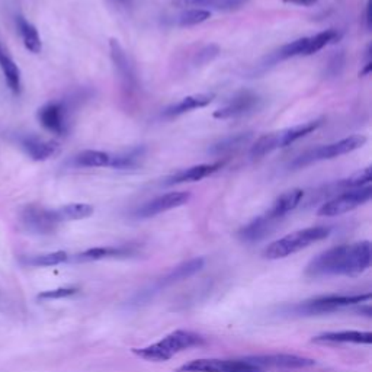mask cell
<instances>
[{
    "label": "cell",
    "instance_id": "obj_1",
    "mask_svg": "<svg viewBox=\"0 0 372 372\" xmlns=\"http://www.w3.org/2000/svg\"><path fill=\"white\" fill-rule=\"evenodd\" d=\"M372 250L368 240L354 245H342L332 248L316 256L307 267L312 278L321 276H357L371 267Z\"/></svg>",
    "mask_w": 372,
    "mask_h": 372
},
{
    "label": "cell",
    "instance_id": "obj_2",
    "mask_svg": "<svg viewBox=\"0 0 372 372\" xmlns=\"http://www.w3.org/2000/svg\"><path fill=\"white\" fill-rule=\"evenodd\" d=\"M204 343V338L198 333L191 331H174L170 335L165 336L162 340L153 343L146 347H134L133 354L146 359L155 362L169 361L172 357L185 351V349L200 346Z\"/></svg>",
    "mask_w": 372,
    "mask_h": 372
},
{
    "label": "cell",
    "instance_id": "obj_3",
    "mask_svg": "<svg viewBox=\"0 0 372 372\" xmlns=\"http://www.w3.org/2000/svg\"><path fill=\"white\" fill-rule=\"evenodd\" d=\"M331 231L332 229L326 227V226L309 227V229L294 231L286 237L276 240V242L271 243L265 249L264 256L271 260L288 257L317 242H321V240H324L326 237H329Z\"/></svg>",
    "mask_w": 372,
    "mask_h": 372
},
{
    "label": "cell",
    "instance_id": "obj_4",
    "mask_svg": "<svg viewBox=\"0 0 372 372\" xmlns=\"http://www.w3.org/2000/svg\"><path fill=\"white\" fill-rule=\"evenodd\" d=\"M366 143V137L361 136V134H355V136H349L346 139H342L339 141L331 143V144H324L320 147H316L307 153H304L302 156H300L293 166L295 167H302V166H307L316 162H324V160H332L336 159L339 156H345L349 155V153H352L361 147H364Z\"/></svg>",
    "mask_w": 372,
    "mask_h": 372
},
{
    "label": "cell",
    "instance_id": "obj_5",
    "mask_svg": "<svg viewBox=\"0 0 372 372\" xmlns=\"http://www.w3.org/2000/svg\"><path fill=\"white\" fill-rule=\"evenodd\" d=\"M368 300H371L369 293L361 294V295H327V297H319L310 301H305L302 304H298L297 307H294V312L297 314H304V316L324 314V313H331L342 307H347V305L359 304Z\"/></svg>",
    "mask_w": 372,
    "mask_h": 372
},
{
    "label": "cell",
    "instance_id": "obj_6",
    "mask_svg": "<svg viewBox=\"0 0 372 372\" xmlns=\"http://www.w3.org/2000/svg\"><path fill=\"white\" fill-rule=\"evenodd\" d=\"M371 196H372V188L369 185L364 188H358V189H349L343 192L342 195L336 196V198L323 204L319 208L317 215L320 217L343 215L346 212H351L355 208L366 204L371 200Z\"/></svg>",
    "mask_w": 372,
    "mask_h": 372
},
{
    "label": "cell",
    "instance_id": "obj_7",
    "mask_svg": "<svg viewBox=\"0 0 372 372\" xmlns=\"http://www.w3.org/2000/svg\"><path fill=\"white\" fill-rule=\"evenodd\" d=\"M109 54H111L114 69L120 79L122 89L128 95L136 94L139 89V80H137L134 65L131 64L129 57L127 56V51L124 50V47L121 46L118 39L113 38L111 41H109Z\"/></svg>",
    "mask_w": 372,
    "mask_h": 372
},
{
    "label": "cell",
    "instance_id": "obj_8",
    "mask_svg": "<svg viewBox=\"0 0 372 372\" xmlns=\"http://www.w3.org/2000/svg\"><path fill=\"white\" fill-rule=\"evenodd\" d=\"M262 108V98L252 91L236 94L224 106L214 113L215 120H236L253 114Z\"/></svg>",
    "mask_w": 372,
    "mask_h": 372
},
{
    "label": "cell",
    "instance_id": "obj_9",
    "mask_svg": "<svg viewBox=\"0 0 372 372\" xmlns=\"http://www.w3.org/2000/svg\"><path fill=\"white\" fill-rule=\"evenodd\" d=\"M38 121L50 133L64 136L69 131V109L64 102H49L39 108Z\"/></svg>",
    "mask_w": 372,
    "mask_h": 372
},
{
    "label": "cell",
    "instance_id": "obj_10",
    "mask_svg": "<svg viewBox=\"0 0 372 372\" xmlns=\"http://www.w3.org/2000/svg\"><path fill=\"white\" fill-rule=\"evenodd\" d=\"M22 224L34 234H51L58 227L54 210L30 205L22 212Z\"/></svg>",
    "mask_w": 372,
    "mask_h": 372
},
{
    "label": "cell",
    "instance_id": "obj_11",
    "mask_svg": "<svg viewBox=\"0 0 372 372\" xmlns=\"http://www.w3.org/2000/svg\"><path fill=\"white\" fill-rule=\"evenodd\" d=\"M191 200V193L188 192H169L165 195L158 196V198L151 200L141 207H139L134 212L136 218H151L156 217L162 212L179 208L185 205Z\"/></svg>",
    "mask_w": 372,
    "mask_h": 372
},
{
    "label": "cell",
    "instance_id": "obj_12",
    "mask_svg": "<svg viewBox=\"0 0 372 372\" xmlns=\"http://www.w3.org/2000/svg\"><path fill=\"white\" fill-rule=\"evenodd\" d=\"M250 364L256 365L262 371L267 368H279V369H300L309 368L316 365L314 359L304 358L298 355H288V354H272V355H257V357H248L246 358Z\"/></svg>",
    "mask_w": 372,
    "mask_h": 372
},
{
    "label": "cell",
    "instance_id": "obj_13",
    "mask_svg": "<svg viewBox=\"0 0 372 372\" xmlns=\"http://www.w3.org/2000/svg\"><path fill=\"white\" fill-rule=\"evenodd\" d=\"M279 222L281 220H278V218H275L269 212H265V214L256 217L255 220H252L248 226H245L242 230H240L238 237L245 243L260 242V240H264L275 230Z\"/></svg>",
    "mask_w": 372,
    "mask_h": 372
},
{
    "label": "cell",
    "instance_id": "obj_14",
    "mask_svg": "<svg viewBox=\"0 0 372 372\" xmlns=\"http://www.w3.org/2000/svg\"><path fill=\"white\" fill-rule=\"evenodd\" d=\"M222 167H223L222 162L191 166V167H186V169L178 170L177 173H173L172 177H169L166 179L165 185H179V184H189V182H200V181L208 178L210 174L215 173L217 170H220Z\"/></svg>",
    "mask_w": 372,
    "mask_h": 372
},
{
    "label": "cell",
    "instance_id": "obj_15",
    "mask_svg": "<svg viewBox=\"0 0 372 372\" xmlns=\"http://www.w3.org/2000/svg\"><path fill=\"white\" fill-rule=\"evenodd\" d=\"M214 99L212 94H193L189 96L182 98L181 101L172 103L163 111L165 118H177L186 113L193 111V109H200L208 106Z\"/></svg>",
    "mask_w": 372,
    "mask_h": 372
},
{
    "label": "cell",
    "instance_id": "obj_16",
    "mask_svg": "<svg viewBox=\"0 0 372 372\" xmlns=\"http://www.w3.org/2000/svg\"><path fill=\"white\" fill-rule=\"evenodd\" d=\"M22 147L27 151V155L35 162H46L54 158L58 150L60 144L54 140H44L39 137H25L22 140Z\"/></svg>",
    "mask_w": 372,
    "mask_h": 372
},
{
    "label": "cell",
    "instance_id": "obj_17",
    "mask_svg": "<svg viewBox=\"0 0 372 372\" xmlns=\"http://www.w3.org/2000/svg\"><path fill=\"white\" fill-rule=\"evenodd\" d=\"M205 265V260L204 257H195L191 260L184 262V264L178 265L174 269H172L166 276H163L159 282H158V288H166L173 286V283H178L181 281H185L191 276H193L195 274H198Z\"/></svg>",
    "mask_w": 372,
    "mask_h": 372
},
{
    "label": "cell",
    "instance_id": "obj_18",
    "mask_svg": "<svg viewBox=\"0 0 372 372\" xmlns=\"http://www.w3.org/2000/svg\"><path fill=\"white\" fill-rule=\"evenodd\" d=\"M249 0H173V6L177 8H200V9H215L230 12L246 5Z\"/></svg>",
    "mask_w": 372,
    "mask_h": 372
},
{
    "label": "cell",
    "instance_id": "obj_19",
    "mask_svg": "<svg viewBox=\"0 0 372 372\" xmlns=\"http://www.w3.org/2000/svg\"><path fill=\"white\" fill-rule=\"evenodd\" d=\"M314 343H358V345H371L372 333L371 332H358V331H345V332H329L313 338Z\"/></svg>",
    "mask_w": 372,
    "mask_h": 372
},
{
    "label": "cell",
    "instance_id": "obj_20",
    "mask_svg": "<svg viewBox=\"0 0 372 372\" xmlns=\"http://www.w3.org/2000/svg\"><path fill=\"white\" fill-rule=\"evenodd\" d=\"M302 198H304V191L302 189H298V188L290 189V191L283 192L282 195L278 196V198L274 203V205L271 207V210L268 212L271 215H274L275 218H278V220H282L283 217H286L287 214H290L291 211H294L300 205Z\"/></svg>",
    "mask_w": 372,
    "mask_h": 372
},
{
    "label": "cell",
    "instance_id": "obj_21",
    "mask_svg": "<svg viewBox=\"0 0 372 372\" xmlns=\"http://www.w3.org/2000/svg\"><path fill=\"white\" fill-rule=\"evenodd\" d=\"M323 124L321 120H314V121H309V122H304L291 128H286V129H281L278 131V141H279V148L282 147H288L291 144H294L295 141H298L300 139L309 136Z\"/></svg>",
    "mask_w": 372,
    "mask_h": 372
},
{
    "label": "cell",
    "instance_id": "obj_22",
    "mask_svg": "<svg viewBox=\"0 0 372 372\" xmlns=\"http://www.w3.org/2000/svg\"><path fill=\"white\" fill-rule=\"evenodd\" d=\"M252 140V133H238V134H231L229 137L222 139L220 141H217L212 144L210 148V153L214 156H227L231 153L238 151L243 146L249 144Z\"/></svg>",
    "mask_w": 372,
    "mask_h": 372
},
{
    "label": "cell",
    "instance_id": "obj_23",
    "mask_svg": "<svg viewBox=\"0 0 372 372\" xmlns=\"http://www.w3.org/2000/svg\"><path fill=\"white\" fill-rule=\"evenodd\" d=\"M0 69L5 76V80L8 86L11 87V91L15 95H19L22 91V79H20V70L13 61V58L4 50V47L0 46Z\"/></svg>",
    "mask_w": 372,
    "mask_h": 372
},
{
    "label": "cell",
    "instance_id": "obj_24",
    "mask_svg": "<svg viewBox=\"0 0 372 372\" xmlns=\"http://www.w3.org/2000/svg\"><path fill=\"white\" fill-rule=\"evenodd\" d=\"M16 27H18L22 41H24L25 49L34 54H38L42 50V41H41V37L35 25H32L31 22L27 20L22 15H18Z\"/></svg>",
    "mask_w": 372,
    "mask_h": 372
},
{
    "label": "cell",
    "instance_id": "obj_25",
    "mask_svg": "<svg viewBox=\"0 0 372 372\" xmlns=\"http://www.w3.org/2000/svg\"><path fill=\"white\" fill-rule=\"evenodd\" d=\"M146 156V148L143 146L133 147L129 150H125L120 155H113V160L109 167L118 169V170H127V169H136L141 165Z\"/></svg>",
    "mask_w": 372,
    "mask_h": 372
},
{
    "label": "cell",
    "instance_id": "obj_26",
    "mask_svg": "<svg viewBox=\"0 0 372 372\" xmlns=\"http://www.w3.org/2000/svg\"><path fill=\"white\" fill-rule=\"evenodd\" d=\"M231 359H195L178 368L177 372H229Z\"/></svg>",
    "mask_w": 372,
    "mask_h": 372
},
{
    "label": "cell",
    "instance_id": "obj_27",
    "mask_svg": "<svg viewBox=\"0 0 372 372\" xmlns=\"http://www.w3.org/2000/svg\"><path fill=\"white\" fill-rule=\"evenodd\" d=\"M111 160V153L101 150H83L75 156L73 163L77 167H109Z\"/></svg>",
    "mask_w": 372,
    "mask_h": 372
},
{
    "label": "cell",
    "instance_id": "obj_28",
    "mask_svg": "<svg viewBox=\"0 0 372 372\" xmlns=\"http://www.w3.org/2000/svg\"><path fill=\"white\" fill-rule=\"evenodd\" d=\"M94 212H95V208L92 205L80 204V203L68 204V205L54 210L58 223L84 220V218H89L91 215H94Z\"/></svg>",
    "mask_w": 372,
    "mask_h": 372
},
{
    "label": "cell",
    "instance_id": "obj_29",
    "mask_svg": "<svg viewBox=\"0 0 372 372\" xmlns=\"http://www.w3.org/2000/svg\"><path fill=\"white\" fill-rule=\"evenodd\" d=\"M339 38H340V34L336 30H326L316 35L307 37V46H305L302 57H309V56L319 53L320 50L329 46V44L336 42Z\"/></svg>",
    "mask_w": 372,
    "mask_h": 372
},
{
    "label": "cell",
    "instance_id": "obj_30",
    "mask_svg": "<svg viewBox=\"0 0 372 372\" xmlns=\"http://www.w3.org/2000/svg\"><path fill=\"white\" fill-rule=\"evenodd\" d=\"M279 148V141H278V131L269 134H264L259 137L250 147V158L253 159H260L265 158L269 153L275 151Z\"/></svg>",
    "mask_w": 372,
    "mask_h": 372
},
{
    "label": "cell",
    "instance_id": "obj_31",
    "mask_svg": "<svg viewBox=\"0 0 372 372\" xmlns=\"http://www.w3.org/2000/svg\"><path fill=\"white\" fill-rule=\"evenodd\" d=\"M211 18V11L208 9H200V8H191L184 11L177 18V25L181 28H189L200 25L203 22L208 20Z\"/></svg>",
    "mask_w": 372,
    "mask_h": 372
},
{
    "label": "cell",
    "instance_id": "obj_32",
    "mask_svg": "<svg viewBox=\"0 0 372 372\" xmlns=\"http://www.w3.org/2000/svg\"><path fill=\"white\" fill-rule=\"evenodd\" d=\"M372 181V169L371 166H366L355 173H352L351 177H347L345 179H342L338 186L343 188V189H358V188H364L368 186Z\"/></svg>",
    "mask_w": 372,
    "mask_h": 372
},
{
    "label": "cell",
    "instance_id": "obj_33",
    "mask_svg": "<svg viewBox=\"0 0 372 372\" xmlns=\"http://www.w3.org/2000/svg\"><path fill=\"white\" fill-rule=\"evenodd\" d=\"M124 255H127V250L118 249V248H94V249H87L83 253L77 255L75 260L92 262V260H101L106 257H115V256H124Z\"/></svg>",
    "mask_w": 372,
    "mask_h": 372
},
{
    "label": "cell",
    "instance_id": "obj_34",
    "mask_svg": "<svg viewBox=\"0 0 372 372\" xmlns=\"http://www.w3.org/2000/svg\"><path fill=\"white\" fill-rule=\"evenodd\" d=\"M305 46H307V37H302L298 38L287 46L281 47L276 51V60H288V58H294V57H302Z\"/></svg>",
    "mask_w": 372,
    "mask_h": 372
},
{
    "label": "cell",
    "instance_id": "obj_35",
    "mask_svg": "<svg viewBox=\"0 0 372 372\" xmlns=\"http://www.w3.org/2000/svg\"><path fill=\"white\" fill-rule=\"evenodd\" d=\"M69 259L68 253L65 252H53L47 255H38L31 259H28V264L32 267H56L60 264H64L65 260Z\"/></svg>",
    "mask_w": 372,
    "mask_h": 372
},
{
    "label": "cell",
    "instance_id": "obj_36",
    "mask_svg": "<svg viewBox=\"0 0 372 372\" xmlns=\"http://www.w3.org/2000/svg\"><path fill=\"white\" fill-rule=\"evenodd\" d=\"M218 54H220V49H218L217 46H214V44H211V46H207V47H204L203 50L198 51V54L195 56L193 63H195L196 65L208 64V63L212 61Z\"/></svg>",
    "mask_w": 372,
    "mask_h": 372
},
{
    "label": "cell",
    "instance_id": "obj_37",
    "mask_svg": "<svg viewBox=\"0 0 372 372\" xmlns=\"http://www.w3.org/2000/svg\"><path fill=\"white\" fill-rule=\"evenodd\" d=\"M76 294V288H57V290H50L44 291L38 295L39 300H58V298H65Z\"/></svg>",
    "mask_w": 372,
    "mask_h": 372
},
{
    "label": "cell",
    "instance_id": "obj_38",
    "mask_svg": "<svg viewBox=\"0 0 372 372\" xmlns=\"http://www.w3.org/2000/svg\"><path fill=\"white\" fill-rule=\"evenodd\" d=\"M106 2L120 11H128L133 8V0H106Z\"/></svg>",
    "mask_w": 372,
    "mask_h": 372
},
{
    "label": "cell",
    "instance_id": "obj_39",
    "mask_svg": "<svg viewBox=\"0 0 372 372\" xmlns=\"http://www.w3.org/2000/svg\"><path fill=\"white\" fill-rule=\"evenodd\" d=\"M319 2V0H283V4L297 5V6H313Z\"/></svg>",
    "mask_w": 372,
    "mask_h": 372
},
{
    "label": "cell",
    "instance_id": "obj_40",
    "mask_svg": "<svg viewBox=\"0 0 372 372\" xmlns=\"http://www.w3.org/2000/svg\"><path fill=\"white\" fill-rule=\"evenodd\" d=\"M365 25L366 30H371V0H368V4L365 6Z\"/></svg>",
    "mask_w": 372,
    "mask_h": 372
}]
</instances>
